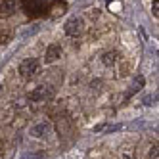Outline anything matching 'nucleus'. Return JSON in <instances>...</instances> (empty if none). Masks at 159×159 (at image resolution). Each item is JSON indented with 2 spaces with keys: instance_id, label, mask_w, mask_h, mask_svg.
Returning <instances> with one entry per match:
<instances>
[{
  "instance_id": "nucleus-1",
  "label": "nucleus",
  "mask_w": 159,
  "mask_h": 159,
  "mask_svg": "<svg viewBox=\"0 0 159 159\" xmlns=\"http://www.w3.org/2000/svg\"><path fill=\"white\" fill-rule=\"evenodd\" d=\"M83 31H84V23H83L81 17H73V19H69L65 23V33L69 37H79Z\"/></svg>"
},
{
  "instance_id": "nucleus-2",
  "label": "nucleus",
  "mask_w": 159,
  "mask_h": 159,
  "mask_svg": "<svg viewBox=\"0 0 159 159\" xmlns=\"http://www.w3.org/2000/svg\"><path fill=\"white\" fill-rule=\"evenodd\" d=\"M37 69H39V61H37V60H33V58L23 60V61H21V65H19V73H21V75H25V77L35 75Z\"/></svg>"
},
{
  "instance_id": "nucleus-3",
  "label": "nucleus",
  "mask_w": 159,
  "mask_h": 159,
  "mask_svg": "<svg viewBox=\"0 0 159 159\" xmlns=\"http://www.w3.org/2000/svg\"><path fill=\"white\" fill-rule=\"evenodd\" d=\"M54 94V90H52V86H39V88H35L31 92V100L33 102H42V100H48L50 96Z\"/></svg>"
},
{
  "instance_id": "nucleus-4",
  "label": "nucleus",
  "mask_w": 159,
  "mask_h": 159,
  "mask_svg": "<svg viewBox=\"0 0 159 159\" xmlns=\"http://www.w3.org/2000/svg\"><path fill=\"white\" fill-rule=\"evenodd\" d=\"M60 56H61V46H60V44H52V46H48L44 60H46L48 63H52L56 60H60Z\"/></svg>"
},
{
  "instance_id": "nucleus-5",
  "label": "nucleus",
  "mask_w": 159,
  "mask_h": 159,
  "mask_svg": "<svg viewBox=\"0 0 159 159\" xmlns=\"http://www.w3.org/2000/svg\"><path fill=\"white\" fill-rule=\"evenodd\" d=\"M56 129H58L60 136H69V132H71V121H69V117H60Z\"/></svg>"
},
{
  "instance_id": "nucleus-6",
  "label": "nucleus",
  "mask_w": 159,
  "mask_h": 159,
  "mask_svg": "<svg viewBox=\"0 0 159 159\" xmlns=\"http://www.w3.org/2000/svg\"><path fill=\"white\" fill-rule=\"evenodd\" d=\"M16 10V2L14 0H0V16L2 17H10Z\"/></svg>"
},
{
  "instance_id": "nucleus-7",
  "label": "nucleus",
  "mask_w": 159,
  "mask_h": 159,
  "mask_svg": "<svg viewBox=\"0 0 159 159\" xmlns=\"http://www.w3.org/2000/svg\"><path fill=\"white\" fill-rule=\"evenodd\" d=\"M142 86H144V77L140 75V77H136L134 81H132V84H130V88H129L127 98H129V96H132V94H136V92H138V90H140Z\"/></svg>"
},
{
  "instance_id": "nucleus-8",
  "label": "nucleus",
  "mask_w": 159,
  "mask_h": 159,
  "mask_svg": "<svg viewBox=\"0 0 159 159\" xmlns=\"http://www.w3.org/2000/svg\"><path fill=\"white\" fill-rule=\"evenodd\" d=\"M48 130H50V125L48 123H40V125H37V127H33V134L35 136H39V138H42L44 134H48Z\"/></svg>"
},
{
  "instance_id": "nucleus-9",
  "label": "nucleus",
  "mask_w": 159,
  "mask_h": 159,
  "mask_svg": "<svg viewBox=\"0 0 159 159\" xmlns=\"http://www.w3.org/2000/svg\"><path fill=\"white\" fill-rule=\"evenodd\" d=\"M115 60H117V54L115 52H104V54H102V61H104L106 65H113Z\"/></svg>"
},
{
  "instance_id": "nucleus-10",
  "label": "nucleus",
  "mask_w": 159,
  "mask_h": 159,
  "mask_svg": "<svg viewBox=\"0 0 159 159\" xmlns=\"http://www.w3.org/2000/svg\"><path fill=\"white\" fill-rule=\"evenodd\" d=\"M12 39V31H0V44H6Z\"/></svg>"
},
{
  "instance_id": "nucleus-11",
  "label": "nucleus",
  "mask_w": 159,
  "mask_h": 159,
  "mask_svg": "<svg viewBox=\"0 0 159 159\" xmlns=\"http://www.w3.org/2000/svg\"><path fill=\"white\" fill-rule=\"evenodd\" d=\"M150 159H159V146H153L150 150Z\"/></svg>"
},
{
  "instance_id": "nucleus-12",
  "label": "nucleus",
  "mask_w": 159,
  "mask_h": 159,
  "mask_svg": "<svg viewBox=\"0 0 159 159\" xmlns=\"http://www.w3.org/2000/svg\"><path fill=\"white\" fill-rule=\"evenodd\" d=\"M155 100H157V96H153V94H150V96H146V98H144V106H152V104H153Z\"/></svg>"
},
{
  "instance_id": "nucleus-13",
  "label": "nucleus",
  "mask_w": 159,
  "mask_h": 159,
  "mask_svg": "<svg viewBox=\"0 0 159 159\" xmlns=\"http://www.w3.org/2000/svg\"><path fill=\"white\" fill-rule=\"evenodd\" d=\"M40 157H42L40 153H23L21 159H40Z\"/></svg>"
},
{
  "instance_id": "nucleus-14",
  "label": "nucleus",
  "mask_w": 159,
  "mask_h": 159,
  "mask_svg": "<svg viewBox=\"0 0 159 159\" xmlns=\"http://www.w3.org/2000/svg\"><path fill=\"white\" fill-rule=\"evenodd\" d=\"M152 12H153V16L159 17V0H155V2L152 4Z\"/></svg>"
},
{
  "instance_id": "nucleus-15",
  "label": "nucleus",
  "mask_w": 159,
  "mask_h": 159,
  "mask_svg": "<svg viewBox=\"0 0 159 159\" xmlns=\"http://www.w3.org/2000/svg\"><path fill=\"white\" fill-rule=\"evenodd\" d=\"M119 129H121V125H111V127L106 129V132H115V130H119Z\"/></svg>"
},
{
  "instance_id": "nucleus-16",
  "label": "nucleus",
  "mask_w": 159,
  "mask_h": 159,
  "mask_svg": "<svg viewBox=\"0 0 159 159\" xmlns=\"http://www.w3.org/2000/svg\"><path fill=\"white\" fill-rule=\"evenodd\" d=\"M123 159H130V157H123Z\"/></svg>"
},
{
  "instance_id": "nucleus-17",
  "label": "nucleus",
  "mask_w": 159,
  "mask_h": 159,
  "mask_svg": "<svg viewBox=\"0 0 159 159\" xmlns=\"http://www.w3.org/2000/svg\"><path fill=\"white\" fill-rule=\"evenodd\" d=\"M0 90H2V84H0Z\"/></svg>"
}]
</instances>
